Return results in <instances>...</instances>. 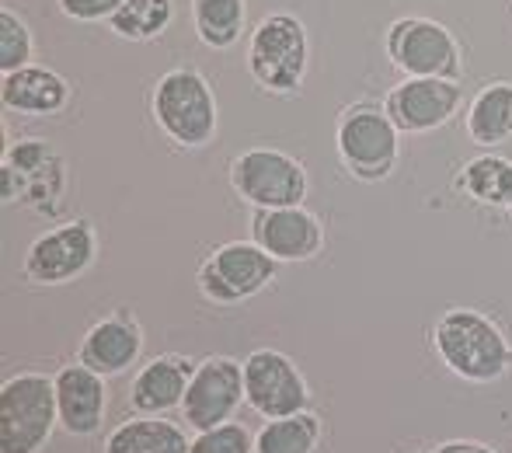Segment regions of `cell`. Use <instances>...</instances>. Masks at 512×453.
<instances>
[{
    "label": "cell",
    "instance_id": "obj_1",
    "mask_svg": "<svg viewBox=\"0 0 512 453\" xmlns=\"http://www.w3.org/2000/svg\"><path fill=\"white\" fill-rule=\"evenodd\" d=\"M432 342H436L439 359L450 366V373L471 380V384H492V380L506 377L512 363L506 332L474 307H450L436 321Z\"/></svg>",
    "mask_w": 512,
    "mask_h": 453
},
{
    "label": "cell",
    "instance_id": "obj_2",
    "mask_svg": "<svg viewBox=\"0 0 512 453\" xmlns=\"http://www.w3.org/2000/svg\"><path fill=\"white\" fill-rule=\"evenodd\" d=\"M154 119L178 147H206L220 129V109L209 81L192 67H175L154 84Z\"/></svg>",
    "mask_w": 512,
    "mask_h": 453
},
{
    "label": "cell",
    "instance_id": "obj_3",
    "mask_svg": "<svg viewBox=\"0 0 512 453\" xmlns=\"http://www.w3.org/2000/svg\"><path fill=\"white\" fill-rule=\"evenodd\" d=\"M310 63L307 28L297 14H265L248 39V70L258 88L272 95H293L304 84Z\"/></svg>",
    "mask_w": 512,
    "mask_h": 453
},
{
    "label": "cell",
    "instance_id": "obj_4",
    "mask_svg": "<svg viewBox=\"0 0 512 453\" xmlns=\"http://www.w3.org/2000/svg\"><path fill=\"white\" fill-rule=\"evenodd\" d=\"M60 426L56 380L18 373L0 391V453H39Z\"/></svg>",
    "mask_w": 512,
    "mask_h": 453
},
{
    "label": "cell",
    "instance_id": "obj_5",
    "mask_svg": "<svg viewBox=\"0 0 512 453\" xmlns=\"http://www.w3.org/2000/svg\"><path fill=\"white\" fill-rule=\"evenodd\" d=\"M398 133L384 105L356 102L338 115L335 147L345 171L359 182H384L398 164Z\"/></svg>",
    "mask_w": 512,
    "mask_h": 453
},
{
    "label": "cell",
    "instance_id": "obj_6",
    "mask_svg": "<svg viewBox=\"0 0 512 453\" xmlns=\"http://www.w3.org/2000/svg\"><path fill=\"white\" fill-rule=\"evenodd\" d=\"M230 185L241 199L258 210H283L304 206L307 171L297 157L276 147H251L230 161Z\"/></svg>",
    "mask_w": 512,
    "mask_h": 453
},
{
    "label": "cell",
    "instance_id": "obj_7",
    "mask_svg": "<svg viewBox=\"0 0 512 453\" xmlns=\"http://www.w3.org/2000/svg\"><path fill=\"white\" fill-rule=\"evenodd\" d=\"M387 56L408 77H443L460 81L464 74V53L460 42L446 25L432 18H398L387 28Z\"/></svg>",
    "mask_w": 512,
    "mask_h": 453
},
{
    "label": "cell",
    "instance_id": "obj_8",
    "mask_svg": "<svg viewBox=\"0 0 512 453\" xmlns=\"http://www.w3.org/2000/svg\"><path fill=\"white\" fill-rule=\"evenodd\" d=\"M276 269L279 262L255 241H230L199 265V290L213 304H241L262 293L276 279Z\"/></svg>",
    "mask_w": 512,
    "mask_h": 453
},
{
    "label": "cell",
    "instance_id": "obj_9",
    "mask_svg": "<svg viewBox=\"0 0 512 453\" xmlns=\"http://www.w3.org/2000/svg\"><path fill=\"white\" fill-rule=\"evenodd\" d=\"M307 380L286 352L255 349L244 359V401L262 419H286L307 408Z\"/></svg>",
    "mask_w": 512,
    "mask_h": 453
},
{
    "label": "cell",
    "instance_id": "obj_10",
    "mask_svg": "<svg viewBox=\"0 0 512 453\" xmlns=\"http://www.w3.org/2000/svg\"><path fill=\"white\" fill-rule=\"evenodd\" d=\"M95 251L98 237L91 220H67L32 241L25 255V279L39 286H63L88 272Z\"/></svg>",
    "mask_w": 512,
    "mask_h": 453
},
{
    "label": "cell",
    "instance_id": "obj_11",
    "mask_svg": "<svg viewBox=\"0 0 512 453\" xmlns=\"http://www.w3.org/2000/svg\"><path fill=\"white\" fill-rule=\"evenodd\" d=\"M244 401V363L230 356H209L196 366L189 391L182 401V415L189 429H203L234 422V412Z\"/></svg>",
    "mask_w": 512,
    "mask_h": 453
},
{
    "label": "cell",
    "instance_id": "obj_12",
    "mask_svg": "<svg viewBox=\"0 0 512 453\" xmlns=\"http://www.w3.org/2000/svg\"><path fill=\"white\" fill-rule=\"evenodd\" d=\"M464 105V88L443 77H405L394 84L384 109L401 133H432L446 126Z\"/></svg>",
    "mask_w": 512,
    "mask_h": 453
},
{
    "label": "cell",
    "instance_id": "obj_13",
    "mask_svg": "<svg viewBox=\"0 0 512 453\" xmlns=\"http://www.w3.org/2000/svg\"><path fill=\"white\" fill-rule=\"evenodd\" d=\"M251 237L258 248L269 251L276 262H307L321 255L324 227L304 206H283V210H258L251 220Z\"/></svg>",
    "mask_w": 512,
    "mask_h": 453
},
{
    "label": "cell",
    "instance_id": "obj_14",
    "mask_svg": "<svg viewBox=\"0 0 512 453\" xmlns=\"http://www.w3.org/2000/svg\"><path fill=\"white\" fill-rule=\"evenodd\" d=\"M63 192V161L46 140H21L4 154V203H32Z\"/></svg>",
    "mask_w": 512,
    "mask_h": 453
},
{
    "label": "cell",
    "instance_id": "obj_15",
    "mask_svg": "<svg viewBox=\"0 0 512 453\" xmlns=\"http://www.w3.org/2000/svg\"><path fill=\"white\" fill-rule=\"evenodd\" d=\"M56 405H60V426L70 436H91L102 429L108 408L105 377L91 366L74 363L56 373Z\"/></svg>",
    "mask_w": 512,
    "mask_h": 453
},
{
    "label": "cell",
    "instance_id": "obj_16",
    "mask_svg": "<svg viewBox=\"0 0 512 453\" xmlns=\"http://www.w3.org/2000/svg\"><path fill=\"white\" fill-rule=\"evenodd\" d=\"M143 352V332L129 314H112V318L98 321L81 342V363L91 366L102 377L126 373L129 366L140 359Z\"/></svg>",
    "mask_w": 512,
    "mask_h": 453
},
{
    "label": "cell",
    "instance_id": "obj_17",
    "mask_svg": "<svg viewBox=\"0 0 512 453\" xmlns=\"http://www.w3.org/2000/svg\"><path fill=\"white\" fill-rule=\"evenodd\" d=\"M192 373H196V366L185 356L150 359L133 377L129 401H133V408L140 415H164V412H171V408H182Z\"/></svg>",
    "mask_w": 512,
    "mask_h": 453
},
{
    "label": "cell",
    "instance_id": "obj_18",
    "mask_svg": "<svg viewBox=\"0 0 512 453\" xmlns=\"http://www.w3.org/2000/svg\"><path fill=\"white\" fill-rule=\"evenodd\" d=\"M0 102L7 112H21V115H56L67 109L70 102V84L63 81L56 70L49 67H28L11 70L0 81Z\"/></svg>",
    "mask_w": 512,
    "mask_h": 453
},
{
    "label": "cell",
    "instance_id": "obj_19",
    "mask_svg": "<svg viewBox=\"0 0 512 453\" xmlns=\"http://www.w3.org/2000/svg\"><path fill=\"white\" fill-rule=\"evenodd\" d=\"M192 440L178 422L161 415H136L122 422L105 443V453H189Z\"/></svg>",
    "mask_w": 512,
    "mask_h": 453
},
{
    "label": "cell",
    "instance_id": "obj_20",
    "mask_svg": "<svg viewBox=\"0 0 512 453\" xmlns=\"http://www.w3.org/2000/svg\"><path fill=\"white\" fill-rule=\"evenodd\" d=\"M467 136L478 147H499L512 136V81H492L467 105Z\"/></svg>",
    "mask_w": 512,
    "mask_h": 453
},
{
    "label": "cell",
    "instance_id": "obj_21",
    "mask_svg": "<svg viewBox=\"0 0 512 453\" xmlns=\"http://www.w3.org/2000/svg\"><path fill=\"white\" fill-rule=\"evenodd\" d=\"M457 189L467 192L474 203L492 206V210L512 213V161L499 154H481L460 168Z\"/></svg>",
    "mask_w": 512,
    "mask_h": 453
},
{
    "label": "cell",
    "instance_id": "obj_22",
    "mask_svg": "<svg viewBox=\"0 0 512 453\" xmlns=\"http://www.w3.org/2000/svg\"><path fill=\"white\" fill-rule=\"evenodd\" d=\"M248 4L244 0H192V25L209 49H230L241 42Z\"/></svg>",
    "mask_w": 512,
    "mask_h": 453
},
{
    "label": "cell",
    "instance_id": "obj_23",
    "mask_svg": "<svg viewBox=\"0 0 512 453\" xmlns=\"http://www.w3.org/2000/svg\"><path fill=\"white\" fill-rule=\"evenodd\" d=\"M321 443V419L310 412L269 419V426L255 436V453H314Z\"/></svg>",
    "mask_w": 512,
    "mask_h": 453
},
{
    "label": "cell",
    "instance_id": "obj_24",
    "mask_svg": "<svg viewBox=\"0 0 512 453\" xmlns=\"http://www.w3.org/2000/svg\"><path fill=\"white\" fill-rule=\"evenodd\" d=\"M175 21V4L171 0H126L119 11L112 14V32L129 42H150L157 35L168 32Z\"/></svg>",
    "mask_w": 512,
    "mask_h": 453
},
{
    "label": "cell",
    "instance_id": "obj_25",
    "mask_svg": "<svg viewBox=\"0 0 512 453\" xmlns=\"http://www.w3.org/2000/svg\"><path fill=\"white\" fill-rule=\"evenodd\" d=\"M32 32H28L25 18L11 11V7H0V70L11 74L32 63Z\"/></svg>",
    "mask_w": 512,
    "mask_h": 453
},
{
    "label": "cell",
    "instance_id": "obj_26",
    "mask_svg": "<svg viewBox=\"0 0 512 453\" xmlns=\"http://www.w3.org/2000/svg\"><path fill=\"white\" fill-rule=\"evenodd\" d=\"M189 453H255V436L241 422H223V426L196 433Z\"/></svg>",
    "mask_w": 512,
    "mask_h": 453
},
{
    "label": "cell",
    "instance_id": "obj_27",
    "mask_svg": "<svg viewBox=\"0 0 512 453\" xmlns=\"http://www.w3.org/2000/svg\"><path fill=\"white\" fill-rule=\"evenodd\" d=\"M126 0H60V11L74 21H112Z\"/></svg>",
    "mask_w": 512,
    "mask_h": 453
},
{
    "label": "cell",
    "instance_id": "obj_28",
    "mask_svg": "<svg viewBox=\"0 0 512 453\" xmlns=\"http://www.w3.org/2000/svg\"><path fill=\"white\" fill-rule=\"evenodd\" d=\"M436 453H495V450L474 440H450V443H439Z\"/></svg>",
    "mask_w": 512,
    "mask_h": 453
}]
</instances>
